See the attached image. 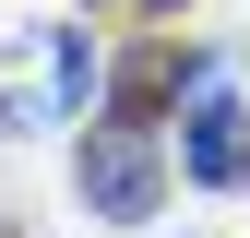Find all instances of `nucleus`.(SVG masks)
I'll return each mask as SVG.
<instances>
[{"mask_svg":"<svg viewBox=\"0 0 250 238\" xmlns=\"http://www.w3.org/2000/svg\"><path fill=\"white\" fill-rule=\"evenodd\" d=\"M96 12H131V24H155V36H167V24L191 12V0H96Z\"/></svg>","mask_w":250,"mask_h":238,"instance_id":"obj_4","label":"nucleus"},{"mask_svg":"<svg viewBox=\"0 0 250 238\" xmlns=\"http://www.w3.org/2000/svg\"><path fill=\"white\" fill-rule=\"evenodd\" d=\"M0 238H24V215H0Z\"/></svg>","mask_w":250,"mask_h":238,"instance_id":"obj_5","label":"nucleus"},{"mask_svg":"<svg viewBox=\"0 0 250 238\" xmlns=\"http://www.w3.org/2000/svg\"><path fill=\"white\" fill-rule=\"evenodd\" d=\"M179 178H191V191H250V96L203 83V96L179 107Z\"/></svg>","mask_w":250,"mask_h":238,"instance_id":"obj_3","label":"nucleus"},{"mask_svg":"<svg viewBox=\"0 0 250 238\" xmlns=\"http://www.w3.org/2000/svg\"><path fill=\"white\" fill-rule=\"evenodd\" d=\"M167 131H131V119H83V155H72V191H83V215H107V226H155L167 215Z\"/></svg>","mask_w":250,"mask_h":238,"instance_id":"obj_2","label":"nucleus"},{"mask_svg":"<svg viewBox=\"0 0 250 238\" xmlns=\"http://www.w3.org/2000/svg\"><path fill=\"white\" fill-rule=\"evenodd\" d=\"M107 96V60L83 24H0V143H36Z\"/></svg>","mask_w":250,"mask_h":238,"instance_id":"obj_1","label":"nucleus"}]
</instances>
